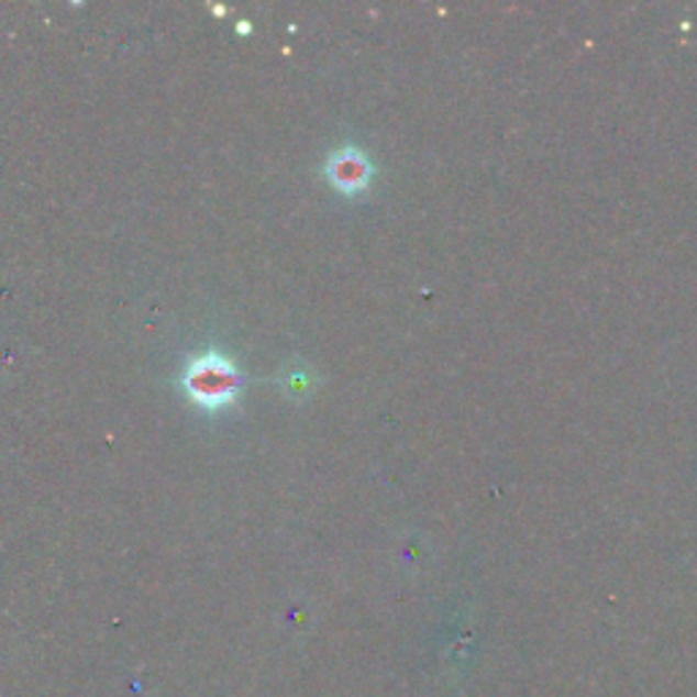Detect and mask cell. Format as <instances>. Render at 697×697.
Returning a JSON list of instances; mask_svg holds the SVG:
<instances>
[{"mask_svg":"<svg viewBox=\"0 0 697 697\" xmlns=\"http://www.w3.org/2000/svg\"><path fill=\"white\" fill-rule=\"evenodd\" d=\"M313 385V376L308 374V370H297V374H291L289 370V385H287V392H308Z\"/></svg>","mask_w":697,"mask_h":697,"instance_id":"3957f363","label":"cell"},{"mask_svg":"<svg viewBox=\"0 0 697 697\" xmlns=\"http://www.w3.org/2000/svg\"><path fill=\"white\" fill-rule=\"evenodd\" d=\"M240 385H243V376H240L237 365L215 348H208L204 354L193 357L188 363L186 376H182L188 398L208 411L230 407L237 398Z\"/></svg>","mask_w":697,"mask_h":697,"instance_id":"6da1fadb","label":"cell"},{"mask_svg":"<svg viewBox=\"0 0 697 697\" xmlns=\"http://www.w3.org/2000/svg\"><path fill=\"white\" fill-rule=\"evenodd\" d=\"M324 177L335 191L357 197V193L368 191L370 180H374V164L359 147H341V151L330 153L324 162Z\"/></svg>","mask_w":697,"mask_h":697,"instance_id":"7a4b0ae2","label":"cell"}]
</instances>
